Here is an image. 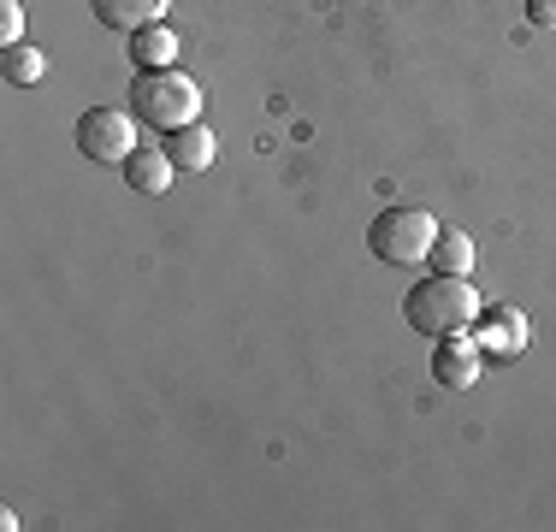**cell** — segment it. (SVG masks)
Wrapping results in <instances>:
<instances>
[{
    "label": "cell",
    "instance_id": "6da1fadb",
    "mask_svg": "<svg viewBox=\"0 0 556 532\" xmlns=\"http://www.w3.org/2000/svg\"><path fill=\"white\" fill-rule=\"evenodd\" d=\"M403 319L420 331V338H456V331H473L480 319V290L468 278H450V273H432L420 284H408L403 296Z\"/></svg>",
    "mask_w": 556,
    "mask_h": 532
},
{
    "label": "cell",
    "instance_id": "7a4b0ae2",
    "mask_svg": "<svg viewBox=\"0 0 556 532\" xmlns=\"http://www.w3.org/2000/svg\"><path fill=\"white\" fill-rule=\"evenodd\" d=\"M130 113L154 130L195 125V118H202V84L184 77L178 65H166V72H137V84H130Z\"/></svg>",
    "mask_w": 556,
    "mask_h": 532
},
{
    "label": "cell",
    "instance_id": "3957f363",
    "mask_svg": "<svg viewBox=\"0 0 556 532\" xmlns=\"http://www.w3.org/2000/svg\"><path fill=\"white\" fill-rule=\"evenodd\" d=\"M432 243H439V219H432L427 207H379L374 219H367V255L386 261V266H415L432 255Z\"/></svg>",
    "mask_w": 556,
    "mask_h": 532
},
{
    "label": "cell",
    "instance_id": "277c9868",
    "mask_svg": "<svg viewBox=\"0 0 556 532\" xmlns=\"http://www.w3.org/2000/svg\"><path fill=\"white\" fill-rule=\"evenodd\" d=\"M137 125L142 118L130 106H89L77 118V149L89 160H101V166H125L130 149H137Z\"/></svg>",
    "mask_w": 556,
    "mask_h": 532
},
{
    "label": "cell",
    "instance_id": "5b68a950",
    "mask_svg": "<svg viewBox=\"0 0 556 532\" xmlns=\"http://www.w3.org/2000/svg\"><path fill=\"white\" fill-rule=\"evenodd\" d=\"M473 343H480L485 355H521L527 343H533V319H527L515 302H503V308H480V319H473Z\"/></svg>",
    "mask_w": 556,
    "mask_h": 532
},
{
    "label": "cell",
    "instance_id": "8992f818",
    "mask_svg": "<svg viewBox=\"0 0 556 532\" xmlns=\"http://www.w3.org/2000/svg\"><path fill=\"white\" fill-rule=\"evenodd\" d=\"M480 362H485V350L468 331H456V338H439V350H432V379H439L444 391H468V384L480 379Z\"/></svg>",
    "mask_w": 556,
    "mask_h": 532
},
{
    "label": "cell",
    "instance_id": "52a82bcc",
    "mask_svg": "<svg viewBox=\"0 0 556 532\" xmlns=\"http://www.w3.org/2000/svg\"><path fill=\"white\" fill-rule=\"evenodd\" d=\"M172 178H178V166H172L166 149H154V142H137V149H130V160H125V183H130L137 195H166Z\"/></svg>",
    "mask_w": 556,
    "mask_h": 532
},
{
    "label": "cell",
    "instance_id": "ba28073f",
    "mask_svg": "<svg viewBox=\"0 0 556 532\" xmlns=\"http://www.w3.org/2000/svg\"><path fill=\"white\" fill-rule=\"evenodd\" d=\"M166 7L172 0H89V12L118 36H137V30H149V24H161Z\"/></svg>",
    "mask_w": 556,
    "mask_h": 532
},
{
    "label": "cell",
    "instance_id": "9c48e42d",
    "mask_svg": "<svg viewBox=\"0 0 556 532\" xmlns=\"http://www.w3.org/2000/svg\"><path fill=\"white\" fill-rule=\"evenodd\" d=\"M166 154H172V166H178V172H207V166H214V154H219V142H214V130L195 118V125L166 130Z\"/></svg>",
    "mask_w": 556,
    "mask_h": 532
},
{
    "label": "cell",
    "instance_id": "30bf717a",
    "mask_svg": "<svg viewBox=\"0 0 556 532\" xmlns=\"http://www.w3.org/2000/svg\"><path fill=\"white\" fill-rule=\"evenodd\" d=\"M0 77H7L12 89H36L48 77V53L36 48V42H12V48H0Z\"/></svg>",
    "mask_w": 556,
    "mask_h": 532
},
{
    "label": "cell",
    "instance_id": "8fae6325",
    "mask_svg": "<svg viewBox=\"0 0 556 532\" xmlns=\"http://www.w3.org/2000/svg\"><path fill=\"white\" fill-rule=\"evenodd\" d=\"M130 60H137V72H166V65H178V36L166 24H149L130 36Z\"/></svg>",
    "mask_w": 556,
    "mask_h": 532
},
{
    "label": "cell",
    "instance_id": "7c38bea8",
    "mask_svg": "<svg viewBox=\"0 0 556 532\" xmlns=\"http://www.w3.org/2000/svg\"><path fill=\"white\" fill-rule=\"evenodd\" d=\"M432 273H450V278H468L473 273V237L468 231H439V243H432Z\"/></svg>",
    "mask_w": 556,
    "mask_h": 532
},
{
    "label": "cell",
    "instance_id": "4fadbf2b",
    "mask_svg": "<svg viewBox=\"0 0 556 532\" xmlns=\"http://www.w3.org/2000/svg\"><path fill=\"white\" fill-rule=\"evenodd\" d=\"M24 42V7L18 0H0V48Z\"/></svg>",
    "mask_w": 556,
    "mask_h": 532
},
{
    "label": "cell",
    "instance_id": "5bb4252c",
    "mask_svg": "<svg viewBox=\"0 0 556 532\" xmlns=\"http://www.w3.org/2000/svg\"><path fill=\"white\" fill-rule=\"evenodd\" d=\"M527 24L533 30H556V0H527Z\"/></svg>",
    "mask_w": 556,
    "mask_h": 532
}]
</instances>
